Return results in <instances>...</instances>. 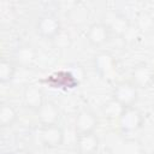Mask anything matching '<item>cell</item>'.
Returning <instances> with one entry per match:
<instances>
[{"label": "cell", "instance_id": "6da1fadb", "mask_svg": "<svg viewBox=\"0 0 154 154\" xmlns=\"http://www.w3.org/2000/svg\"><path fill=\"white\" fill-rule=\"evenodd\" d=\"M112 96L125 108L132 107L138 99V90L132 82H120L113 89Z\"/></svg>", "mask_w": 154, "mask_h": 154}, {"label": "cell", "instance_id": "7a4b0ae2", "mask_svg": "<svg viewBox=\"0 0 154 154\" xmlns=\"http://www.w3.org/2000/svg\"><path fill=\"white\" fill-rule=\"evenodd\" d=\"M93 64L97 73L105 79H111L117 73V61L114 57L107 52L97 53L94 57Z\"/></svg>", "mask_w": 154, "mask_h": 154}, {"label": "cell", "instance_id": "3957f363", "mask_svg": "<svg viewBox=\"0 0 154 154\" xmlns=\"http://www.w3.org/2000/svg\"><path fill=\"white\" fill-rule=\"evenodd\" d=\"M119 128L124 132H134L141 129L143 124V116L136 107H126L118 119Z\"/></svg>", "mask_w": 154, "mask_h": 154}, {"label": "cell", "instance_id": "277c9868", "mask_svg": "<svg viewBox=\"0 0 154 154\" xmlns=\"http://www.w3.org/2000/svg\"><path fill=\"white\" fill-rule=\"evenodd\" d=\"M36 30L40 34V36L52 40L58 32L61 31V24L55 16L45 14L38 18L36 24Z\"/></svg>", "mask_w": 154, "mask_h": 154}, {"label": "cell", "instance_id": "5b68a950", "mask_svg": "<svg viewBox=\"0 0 154 154\" xmlns=\"http://www.w3.org/2000/svg\"><path fill=\"white\" fill-rule=\"evenodd\" d=\"M40 136H41L42 143L48 148H55V147L61 146L65 138L64 130L58 124L42 126Z\"/></svg>", "mask_w": 154, "mask_h": 154}, {"label": "cell", "instance_id": "8992f818", "mask_svg": "<svg viewBox=\"0 0 154 154\" xmlns=\"http://www.w3.org/2000/svg\"><path fill=\"white\" fill-rule=\"evenodd\" d=\"M96 126H97V118L91 111L83 109L76 116L75 130H76L77 135L94 132Z\"/></svg>", "mask_w": 154, "mask_h": 154}, {"label": "cell", "instance_id": "52a82bcc", "mask_svg": "<svg viewBox=\"0 0 154 154\" xmlns=\"http://www.w3.org/2000/svg\"><path fill=\"white\" fill-rule=\"evenodd\" d=\"M23 102L28 108L32 111H38L40 107L45 103V95L42 89L35 84L25 87L23 91Z\"/></svg>", "mask_w": 154, "mask_h": 154}, {"label": "cell", "instance_id": "ba28073f", "mask_svg": "<svg viewBox=\"0 0 154 154\" xmlns=\"http://www.w3.org/2000/svg\"><path fill=\"white\" fill-rule=\"evenodd\" d=\"M36 112H37V119L42 126L55 125L59 122V118H60L59 108L55 103L51 101H45V103Z\"/></svg>", "mask_w": 154, "mask_h": 154}, {"label": "cell", "instance_id": "9c48e42d", "mask_svg": "<svg viewBox=\"0 0 154 154\" xmlns=\"http://www.w3.org/2000/svg\"><path fill=\"white\" fill-rule=\"evenodd\" d=\"M109 30L105 23H94L87 31V40L93 46H102L109 38Z\"/></svg>", "mask_w": 154, "mask_h": 154}, {"label": "cell", "instance_id": "30bf717a", "mask_svg": "<svg viewBox=\"0 0 154 154\" xmlns=\"http://www.w3.org/2000/svg\"><path fill=\"white\" fill-rule=\"evenodd\" d=\"M132 83L137 88H147L154 82V71L148 65H138L132 70L131 73Z\"/></svg>", "mask_w": 154, "mask_h": 154}, {"label": "cell", "instance_id": "8fae6325", "mask_svg": "<svg viewBox=\"0 0 154 154\" xmlns=\"http://www.w3.org/2000/svg\"><path fill=\"white\" fill-rule=\"evenodd\" d=\"M77 150L79 154H95L99 149V137L94 134H83L77 136Z\"/></svg>", "mask_w": 154, "mask_h": 154}, {"label": "cell", "instance_id": "7c38bea8", "mask_svg": "<svg viewBox=\"0 0 154 154\" xmlns=\"http://www.w3.org/2000/svg\"><path fill=\"white\" fill-rule=\"evenodd\" d=\"M109 32L111 34H114V35H118V36H124L128 30H129V20L126 19V17L122 16V14H118V13H113L111 16L107 17V20L103 22Z\"/></svg>", "mask_w": 154, "mask_h": 154}, {"label": "cell", "instance_id": "4fadbf2b", "mask_svg": "<svg viewBox=\"0 0 154 154\" xmlns=\"http://www.w3.org/2000/svg\"><path fill=\"white\" fill-rule=\"evenodd\" d=\"M36 59V51L28 45L20 46L14 52V60L20 66H30Z\"/></svg>", "mask_w": 154, "mask_h": 154}, {"label": "cell", "instance_id": "5bb4252c", "mask_svg": "<svg viewBox=\"0 0 154 154\" xmlns=\"http://www.w3.org/2000/svg\"><path fill=\"white\" fill-rule=\"evenodd\" d=\"M124 109H125V107L122 103H119L117 100H114L113 97L111 100H108L107 102H105L102 106L103 116L108 119H112V120H116V119L118 120L120 118L122 113L124 112Z\"/></svg>", "mask_w": 154, "mask_h": 154}, {"label": "cell", "instance_id": "9a60e30c", "mask_svg": "<svg viewBox=\"0 0 154 154\" xmlns=\"http://www.w3.org/2000/svg\"><path fill=\"white\" fill-rule=\"evenodd\" d=\"M136 29L142 34H149L154 30V17L146 11H142L136 17Z\"/></svg>", "mask_w": 154, "mask_h": 154}, {"label": "cell", "instance_id": "2e32d148", "mask_svg": "<svg viewBox=\"0 0 154 154\" xmlns=\"http://www.w3.org/2000/svg\"><path fill=\"white\" fill-rule=\"evenodd\" d=\"M17 111L10 103H2L0 107V125L6 128L11 126L17 120Z\"/></svg>", "mask_w": 154, "mask_h": 154}, {"label": "cell", "instance_id": "e0dca14e", "mask_svg": "<svg viewBox=\"0 0 154 154\" xmlns=\"http://www.w3.org/2000/svg\"><path fill=\"white\" fill-rule=\"evenodd\" d=\"M16 73V67L14 64L11 60L2 59L0 61V82L1 83H7L13 79Z\"/></svg>", "mask_w": 154, "mask_h": 154}, {"label": "cell", "instance_id": "ac0fdd59", "mask_svg": "<svg viewBox=\"0 0 154 154\" xmlns=\"http://www.w3.org/2000/svg\"><path fill=\"white\" fill-rule=\"evenodd\" d=\"M52 42H53V46L58 49H67L72 45V37L67 31L61 29V31L58 32L52 38Z\"/></svg>", "mask_w": 154, "mask_h": 154}, {"label": "cell", "instance_id": "d6986e66", "mask_svg": "<svg viewBox=\"0 0 154 154\" xmlns=\"http://www.w3.org/2000/svg\"><path fill=\"white\" fill-rule=\"evenodd\" d=\"M69 16L71 18V22L75 23V24L83 23L84 19L88 17V11L83 7H73V8H71Z\"/></svg>", "mask_w": 154, "mask_h": 154}, {"label": "cell", "instance_id": "ffe728a7", "mask_svg": "<svg viewBox=\"0 0 154 154\" xmlns=\"http://www.w3.org/2000/svg\"><path fill=\"white\" fill-rule=\"evenodd\" d=\"M124 154H140V146L135 141H129L124 146Z\"/></svg>", "mask_w": 154, "mask_h": 154}, {"label": "cell", "instance_id": "44dd1931", "mask_svg": "<svg viewBox=\"0 0 154 154\" xmlns=\"http://www.w3.org/2000/svg\"><path fill=\"white\" fill-rule=\"evenodd\" d=\"M71 73H72V78L76 79V81L83 78V76H84V71H83L82 66H79V65L73 66V69L71 70Z\"/></svg>", "mask_w": 154, "mask_h": 154}, {"label": "cell", "instance_id": "7402d4cb", "mask_svg": "<svg viewBox=\"0 0 154 154\" xmlns=\"http://www.w3.org/2000/svg\"><path fill=\"white\" fill-rule=\"evenodd\" d=\"M13 154H29V153L25 152V150H17V152H14Z\"/></svg>", "mask_w": 154, "mask_h": 154}, {"label": "cell", "instance_id": "603a6c76", "mask_svg": "<svg viewBox=\"0 0 154 154\" xmlns=\"http://www.w3.org/2000/svg\"><path fill=\"white\" fill-rule=\"evenodd\" d=\"M7 154H13V153H7Z\"/></svg>", "mask_w": 154, "mask_h": 154}]
</instances>
